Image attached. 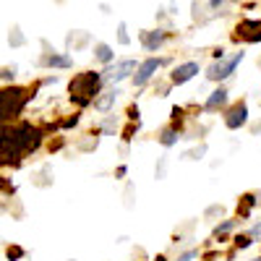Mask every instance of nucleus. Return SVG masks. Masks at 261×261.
<instances>
[{"label":"nucleus","mask_w":261,"mask_h":261,"mask_svg":"<svg viewBox=\"0 0 261 261\" xmlns=\"http://www.w3.org/2000/svg\"><path fill=\"white\" fill-rule=\"evenodd\" d=\"M225 105H227V89H217V92H212V97L204 102L206 110H217V107H225Z\"/></svg>","instance_id":"obj_11"},{"label":"nucleus","mask_w":261,"mask_h":261,"mask_svg":"<svg viewBox=\"0 0 261 261\" xmlns=\"http://www.w3.org/2000/svg\"><path fill=\"white\" fill-rule=\"evenodd\" d=\"M86 42H89V34H84V32L68 34V47H81V45H86Z\"/></svg>","instance_id":"obj_15"},{"label":"nucleus","mask_w":261,"mask_h":261,"mask_svg":"<svg viewBox=\"0 0 261 261\" xmlns=\"http://www.w3.org/2000/svg\"><path fill=\"white\" fill-rule=\"evenodd\" d=\"M251 243H253V241H251L248 235H238V238H235V246H238V248H248Z\"/></svg>","instance_id":"obj_20"},{"label":"nucleus","mask_w":261,"mask_h":261,"mask_svg":"<svg viewBox=\"0 0 261 261\" xmlns=\"http://www.w3.org/2000/svg\"><path fill=\"white\" fill-rule=\"evenodd\" d=\"M165 167H167V160L162 157L160 160V167H157V178H165Z\"/></svg>","instance_id":"obj_25"},{"label":"nucleus","mask_w":261,"mask_h":261,"mask_svg":"<svg viewBox=\"0 0 261 261\" xmlns=\"http://www.w3.org/2000/svg\"><path fill=\"white\" fill-rule=\"evenodd\" d=\"M42 141V134L29 125H0V157H18L24 151H34Z\"/></svg>","instance_id":"obj_1"},{"label":"nucleus","mask_w":261,"mask_h":261,"mask_svg":"<svg viewBox=\"0 0 261 261\" xmlns=\"http://www.w3.org/2000/svg\"><path fill=\"white\" fill-rule=\"evenodd\" d=\"M99 84H102V73H79L73 81H71V99H76L79 105H86L89 99L97 97L99 92Z\"/></svg>","instance_id":"obj_2"},{"label":"nucleus","mask_w":261,"mask_h":261,"mask_svg":"<svg viewBox=\"0 0 261 261\" xmlns=\"http://www.w3.org/2000/svg\"><path fill=\"white\" fill-rule=\"evenodd\" d=\"M232 227H235V220H227V222H222L220 227H217V230H214V235H217V238H220V235H225V232H230Z\"/></svg>","instance_id":"obj_18"},{"label":"nucleus","mask_w":261,"mask_h":261,"mask_svg":"<svg viewBox=\"0 0 261 261\" xmlns=\"http://www.w3.org/2000/svg\"><path fill=\"white\" fill-rule=\"evenodd\" d=\"M196 256H199V251H186V253H183V256H178L175 261H193Z\"/></svg>","instance_id":"obj_24"},{"label":"nucleus","mask_w":261,"mask_h":261,"mask_svg":"<svg viewBox=\"0 0 261 261\" xmlns=\"http://www.w3.org/2000/svg\"><path fill=\"white\" fill-rule=\"evenodd\" d=\"M136 68H139V63H136V60H118L115 65H110V68L102 73V81H107V84H118V81L128 79L130 73H136Z\"/></svg>","instance_id":"obj_5"},{"label":"nucleus","mask_w":261,"mask_h":261,"mask_svg":"<svg viewBox=\"0 0 261 261\" xmlns=\"http://www.w3.org/2000/svg\"><path fill=\"white\" fill-rule=\"evenodd\" d=\"M27 99H29L27 89H18V86H13V89H0V120L16 118L21 110H24Z\"/></svg>","instance_id":"obj_3"},{"label":"nucleus","mask_w":261,"mask_h":261,"mask_svg":"<svg viewBox=\"0 0 261 261\" xmlns=\"http://www.w3.org/2000/svg\"><path fill=\"white\" fill-rule=\"evenodd\" d=\"M165 63H167V60H162V58H146L144 63H139V68H136V73H134V84H136V86H144L151 76L162 68Z\"/></svg>","instance_id":"obj_6"},{"label":"nucleus","mask_w":261,"mask_h":261,"mask_svg":"<svg viewBox=\"0 0 261 261\" xmlns=\"http://www.w3.org/2000/svg\"><path fill=\"white\" fill-rule=\"evenodd\" d=\"M118 42H120V45H128V42H130V39H128V34H125V24H120V27H118Z\"/></svg>","instance_id":"obj_21"},{"label":"nucleus","mask_w":261,"mask_h":261,"mask_svg":"<svg viewBox=\"0 0 261 261\" xmlns=\"http://www.w3.org/2000/svg\"><path fill=\"white\" fill-rule=\"evenodd\" d=\"M246 123H248V107H246L243 102L232 105L230 110H227V115H225V125L232 128V130H238V128L246 125Z\"/></svg>","instance_id":"obj_8"},{"label":"nucleus","mask_w":261,"mask_h":261,"mask_svg":"<svg viewBox=\"0 0 261 261\" xmlns=\"http://www.w3.org/2000/svg\"><path fill=\"white\" fill-rule=\"evenodd\" d=\"M94 58L99 63H110L113 60V47L105 45V42H97V45H94Z\"/></svg>","instance_id":"obj_13"},{"label":"nucleus","mask_w":261,"mask_h":261,"mask_svg":"<svg viewBox=\"0 0 261 261\" xmlns=\"http://www.w3.org/2000/svg\"><path fill=\"white\" fill-rule=\"evenodd\" d=\"M201 68H199V63L196 60H188V63H180L175 71H172V76H170V81L175 84V86H183L186 81H191L196 73H199Z\"/></svg>","instance_id":"obj_7"},{"label":"nucleus","mask_w":261,"mask_h":261,"mask_svg":"<svg viewBox=\"0 0 261 261\" xmlns=\"http://www.w3.org/2000/svg\"><path fill=\"white\" fill-rule=\"evenodd\" d=\"M0 79H3V81H13V79H16V65H8V68H0Z\"/></svg>","instance_id":"obj_17"},{"label":"nucleus","mask_w":261,"mask_h":261,"mask_svg":"<svg viewBox=\"0 0 261 261\" xmlns=\"http://www.w3.org/2000/svg\"><path fill=\"white\" fill-rule=\"evenodd\" d=\"M8 42H11L13 47H21L27 39H24V34H21V29H18V27H13V29H11V34H8Z\"/></svg>","instance_id":"obj_16"},{"label":"nucleus","mask_w":261,"mask_h":261,"mask_svg":"<svg viewBox=\"0 0 261 261\" xmlns=\"http://www.w3.org/2000/svg\"><path fill=\"white\" fill-rule=\"evenodd\" d=\"M248 238H251V241H261V222L251 227V232H248Z\"/></svg>","instance_id":"obj_23"},{"label":"nucleus","mask_w":261,"mask_h":261,"mask_svg":"<svg viewBox=\"0 0 261 261\" xmlns=\"http://www.w3.org/2000/svg\"><path fill=\"white\" fill-rule=\"evenodd\" d=\"M243 58H246V53H235L232 58H220L217 63H212V65H209L206 79H209V81H222V79L232 76V73H235V68L243 63Z\"/></svg>","instance_id":"obj_4"},{"label":"nucleus","mask_w":261,"mask_h":261,"mask_svg":"<svg viewBox=\"0 0 261 261\" xmlns=\"http://www.w3.org/2000/svg\"><path fill=\"white\" fill-rule=\"evenodd\" d=\"M201 154H206V146H204V144H201L199 149L188 151V154H186V160H201Z\"/></svg>","instance_id":"obj_19"},{"label":"nucleus","mask_w":261,"mask_h":261,"mask_svg":"<svg viewBox=\"0 0 261 261\" xmlns=\"http://www.w3.org/2000/svg\"><path fill=\"white\" fill-rule=\"evenodd\" d=\"M6 253H8V258H21V256H24V248H18V246H11V248H8Z\"/></svg>","instance_id":"obj_22"},{"label":"nucleus","mask_w":261,"mask_h":261,"mask_svg":"<svg viewBox=\"0 0 261 261\" xmlns=\"http://www.w3.org/2000/svg\"><path fill=\"white\" fill-rule=\"evenodd\" d=\"M178 139H180V136H178V130H175V128H165V130H162V136H160V144H162V146H175Z\"/></svg>","instance_id":"obj_14"},{"label":"nucleus","mask_w":261,"mask_h":261,"mask_svg":"<svg viewBox=\"0 0 261 261\" xmlns=\"http://www.w3.org/2000/svg\"><path fill=\"white\" fill-rule=\"evenodd\" d=\"M165 39H167V34L165 32H141V45L149 50V53H154L157 47H162L165 45Z\"/></svg>","instance_id":"obj_9"},{"label":"nucleus","mask_w":261,"mask_h":261,"mask_svg":"<svg viewBox=\"0 0 261 261\" xmlns=\"http://www.w3.org/2000/svg\"><path fill=\"white\" fill-rule=\"evenodd\" d=\"M42 63L50 65V68H71V65H73V60H71L68 55H55V53H53V55H47Z\"/></svg>","instance_id":"obj_12"},{"label":"nucleus","mask_w":261,"mask_h":261,"mask_svg":"<svg viewBox=\"0 0 261 261\" xmlns=\"http://www.w3.org/2000/svg\"><path fill=\"white\" fill-rule=\"evenodd\" d=\"M128 118H130V120H139V107H130V110H128Z\"/></svg>","instance_id":"obj_26"},{"label":"nucleus","mask_w":261,"mask_h":261,"mask_svg":"<svg viewBox=\"0 0 261 261\" xmlns=\"http://www.w3.org/2000/svg\"><path fill=\"white\" fill-rule=\"evenodd\" d=\"M118 97H120V89H107L105 92V97H99V99H94V107L99 113H107L110 107L118 102Z\"/></svg>","instance_id":"obj_10"},{"label":"nucleus","mask_w":261,"mask_h":261,"mask_svg":"<svg viewBox=\"0 0 261 261\" xmlns=\"http://www.w3.org/2000/svg\"><path fill=\"white\" fill-rule=\"evenodd\" d=\"M251 261H261V258H251Z\"/></svg>","instance_id":"obj_28"},{"label":"nucleus","mask_w":261,"mask_h":261,"mask_svg":"<svg viewBox=\"0 0 261 261\" xmlns=\"http://www.w3.org/2000/svg\"><path fill=\"white\" fill-rule=\"evenodd\" d=\"M0 191H13V188H11V183H6V180H0Z\"/></svg>","instance_id":"obj_27"}]
</instances>
